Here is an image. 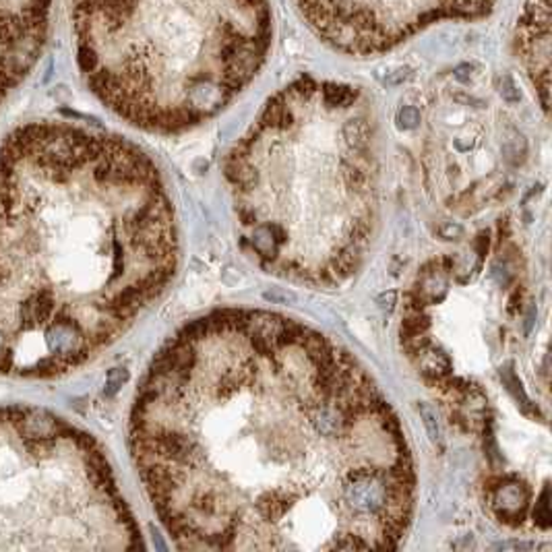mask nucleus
Listing matches in <instances>:
<instances>
[{
	"label": "nucleus",
	"mask_w": 552,
	"mask_h": 552,
	"mask_svg": "<svg viewBox=\"0 0 552 552\" xmlns=\"http://www.w3.org/2000/svg\"><path fill=\"white\" fill-rule=\"evenodd\" d=\"M160 170L137 145L63 122L0 145V374L54 379L112 346L179 267Z\"/></svg>",
	"instance_id": "f03ea898"
},
{
	"label": "nucleus",
	"mask_w": 552,
	"mask_h": 552,
	"mask_svg": "<svg viewBox=\"0 0 552 552\" xmlns=\"http://www.w3.org/2000/svg\"><path fill=\"white\" fill-rule=\"evenodd\" d=\"M515 52L548 112L550 87V0H528L515 30Z\"/></svg>",
	"instance_id": "0eeeda50"
},
{
	"label": "nucleus",
	"mask_w": 552,
	"mask_h": 552,
	"mask_svg": "<svg viewBox=\"0 0 552 552\" xmlns=\"http://www.w3.org/2000/svg\"><path fill=\"white\" fill-rule=\"evenodd\" d=\"M77 63L108 110L149 133L203 125L267 58V0H73Z\"/></svg>",
	"instance_id": "20e7f679"
},
{
	"label": "nucleus",
	"mask_w": 552,
	"mask_h": 552,
	"mask_svg": "<svg viewBox=\"0 0 552 552\" xmlns=\"http://www.w3.org/2000/svg\"><path fill=\"white\" fill-rule=\"evenodd\" d=\"M52 0H0V104L38 63Z\"/></svg>",
	"instance_id": "423d86ee"
},
{
	"label": "nucleus",
	"mask_w": 552,
	"mask_h": 552,
	"mask_svg": "<svg viewBox=\"0 0 552 552\" xmlns=\"http://www.w3.org/2000/svg\"><path fill=\"white\" fill-rule=\"evenodd\" d=\"M128 441L182 550H393L412 523L414 460L385 393L279 312L182 327L141 381Z\"/></svg>",
	"instance_id": "f257e3e1"
},
{
	"label": "nucleus",
	"mask_w": 552,
	"mask_h": 552,
	"mask_svg": "<svg viewBox=\"0 0 552 552\" xmlns=\"http://www.w3.org/2000/svg\"><path fill=\"white\" fill-rule=\"evenodd\" d=\"M377 139L356 87L300 79L279 92L226 162L242 249L292 282L350 279L379 220Z\"/></svg>",
	"instance_id": "7ed1b4c3"
},
{
	"label": "nucleus",
	"mask_w": 552,
	"mask_h": 552,
	"mask_svg": "<svg viewBox=\"0 0 552 552\" xmlns=\"http://www.w3.org/2000/svg\"><path fill=\"white\" fill-rule=\"evenodd\" d=\"M101 447L60 416L0 407V550H137Z\"/></svg>",
	"instance_id": "39448f33"
},
{
	"label": "nucleus",
	"mask_w": 552,
	"mask_h": 552,
	"mask_svg": "<svg viewBox=\"0 0 552 552\" xmlns=\"http://www.w3.org/2000/svg\"><path fill=\"white\" fill-rule=\"evenodd\" d=\"M128 374L125 368H114V371H110V374H108V381H106V393L112 395L120 390L122 385L127 383Z\"/></svg>",
	"instance_id": "1a4fd4ad"
},
{
	"label": "nucleus",
	"mask_w": 552,
	"mask_h": 552,
	"mask_svg": "<svg viewBox=\"0 0 552 552\" xmlns=\"http://www.w3.org/2000/svg\"><path fill=\"white\" fill-rule=\"evenodd\" d=\"M493 507L501 521L515 520L521 521L528 509V490L523 484H511V486L496 488L493 495Z\"/></svg>",
	"instance_id": "6e6552de"
}]
</instances>
